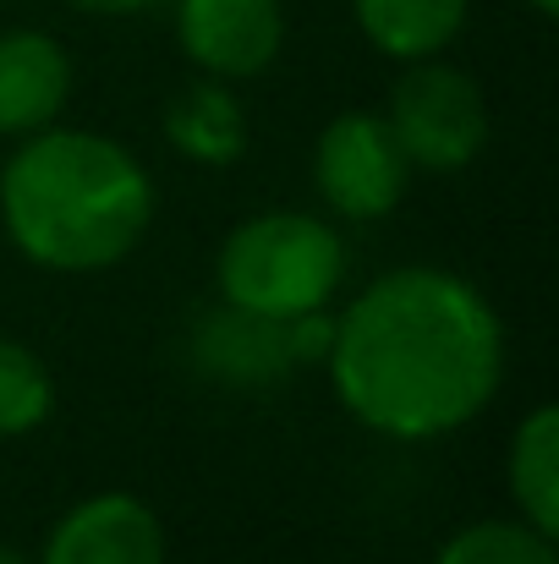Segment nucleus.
<instances>
[{
    "label": "nucleus",
    "instance_id": "nucleus-9",
    "mask_svg": "<svg viewBox=\"0 0 559 564\" xmlns=\"http://www.w3.org/2000/svg\"><path fill=\"white\" fill-rule=\"evenodd\" d=\"M197 362L225 383H275L297 357H291V318H258L241 307H219L197 329Z\"/></svg>",
    "mask_w": 559,
    "mask_h": 564
},
{
    "label": "nucleus",
    "instance_id": "nucleus-14",
    "mask_svg": "<svg viewBox=\"0 0 559 564\" xmlns=\"http://www.w3.org/2000/svg\"><path fill=\"white\" fill-rule=\"evenodd\" d=\"M55 405V383L44 373V362L17 346V340H0V438H17V433H33Z\"/></svg>",
    "mask_w": 559,
    "mask_h": 564
},
{
    "label": "nucleus",
    "instance_id": "nucleus-16",
    "mask_svg": "<svg viewBox=\"0 0 559 564\" xmlns=\"http://www.w3.org/2000/svg\"><path fill=\"white\" fill-rule=\"evenodd\" d=\"M527 6H533L538 17H555V11H559V0H527Z\"/></svg>",
    "mask_w": 559,
    "mask_h": 564
},
{
    "label": "nucleus",
    "instance_id": "nucleus-17",
    "mask_svg": "<svg viewBox=\"0 0 559 564\" xmlns=\"http://www.w3.org/2000/svg\"><path fill=\"white\" fill-rule=\"evenodd\" d=\"M0 564H28V560H22L17 549H6V543H0Z\"/></svg>",
    "mask_w": 559,
    "mask_h": 564
},
{
    "label": "nucleus",
    "instance_id": "nucleus-5",
    "mask_svg": "<svg viewBox=\"0 0 559 564\" xmlns=\"http://www.w3.org/2000/svg\"><path fill=\"white\" fill-rule=\"evenodd\" d=\"M319 192L346 219H384L411 182V160L395 143L389 121L373 110H346L324 127L319 160H313Z\"/></svg>",
    "mask_w": 559,
    "mask_h": 564
},
{
    "label": "nucleus",
    "instance_id": "nucleus-13",
    "mask_svg": "<svg viewBox=\"0 0 559 564\" xmlns=\"http://www.w3.org/2000/svg\"><path fill=\"white\" fill-rule=\"evenodd\" d=\"M433 564H559L555 538L527 521H477L455 532Z\"/></svg>",
    "mask_w": 559,
    "mask_h": 564
},
{
    "label": "nucleus",
    "instance_id": "nucleus-1",
    "mask_svg": "<svg viewBox=\"0 0 559 564\" xmlns=\"http://www.w3.org/2000/svg\"><path fill=\"white\" fill-rule=\"evenodd\" d=\"M341 405L384 438H444L499 389L505 335L488 296L444 269H395L335 318Z\"/></svg>",
    "mask_w": 559,
    "mask_h": 564
},
{
    "label": "nucleus",
    "instance_id": "nucleus-11",
    "mask_svg": "<svg viewBox=\"0 0 559 564\" xmlns=\"http://www.w3.org/2000/svg\"><path fill=\"white\" fill-rule=\"evenodd\" d=\"M352 6L368 44L384 50L389 61L439 55L466 28V11H472V0H352Z\"/></svg>",
    "mask_w": 559,
    "mask_h": 564
},
{
    "label": "nucleus",
    "instance_id": "nucleus-7",
    "mask_svg": "<svg viewBox=\"0 0 559 564\" xmlns=\"http://www.w3.org/2000/svg\"><path fill=\"white\" fill-rule=\"evenodd\" d=\"M39 564H165V527L132 494H94L61 516Z\"/></svg>",
    "mask_w": 559,
    "mask_h": 564
},
{
    "label": "nucleus",
    "instance_id": "nucleus-8",
    "mask_svg": "<svg viewBox=\"0 0 559 564\" xmlns=\"http://www.w3.org/2000/svg\"><path fill=\"white\" fill-rule=\"evenodd\" d=\"M72 61L50 33H0V132H44L66 110Z\"/></svg>",
    "mask_w": 559,
    "mask_h": 564
},
{
    "label": "nucleus",
    "instance_id": "nucleus-15",
    "mask_svg": "<svg viewBox=\"0 0 559 564\" xmlns=\"http://www.w3.org/2000/svg\"><path fill=\"white\" fill-rule=\"evenodd\" d=\"M77 11H94V17H138V11H154L165 0H66Z\"/></svg>",
    "mask_w": 559,
    "mask_h": 564
},
{
    "label": "nucleus",
    "instance_id": "nucleus-10",
    "mask_svg": "<svg viewBox=\"0 0 559 564\" xmlns=\"http://www.w3.org/2000/svg\"><path fill=\"white\" fill-rule=\"evenodd\" d=\"M165 138L182 149L186 160L203 165H230L247 154V116L236 105V94L219 77H197L182 88L165 110Z\"/></svg>",
    "mask_w": 559,
    "mask_h": 564
},
{
    "label": "nucleus",
    "instance_id": "nucleus-4",
    "mask_svg": "<svg viewBox=\"0 0 559 564\" xmlns=\"http://www.w3.org/2000/svg\"><path fill=\"white\" fill-rule=\"evenodd\" d=\"M411 72L395 83L389 99V132L422 171H466L488 143V105L483 88L444 61H406Z\"/></svg>",
    "mask_w": 559,
    "mask_h": 564
},
{
    "label": "nucleus",
    "instance_id": "nucleus-12",
    "mask_svg": "<svg viewBox=\"0 0 559 564\" xmlns=\"http://www.w3.org/2000/svg\"><path fill=\"white\" fill-rule=\"evenodd\" d=\"M510 494L527 527L559 532V405H533L510 438Z\"/></svg>",
    "mask_w": 559,
    "mask_h": 564
},
{
    "label": "nucleus",
    "instance_id": "nucleus-6",
    "mask_svg": "<svg viewBox=\"0 0 559 564\" xmlns=\"http://www.w3.org/2000/svg\"><path fill=\"white\" fill-rule=\"evenodd\" d=\"M176 33L203 77L236 83L258 77L280 55L286 17L280 0H176Z\"/></svg>",
    "mask_w": 559,
    "mask_h": 564
},
{
    "label": "nucleus",
    "instance_id": "nucleus-3",
    "mask_svg": "<svg viewBox=\"0 0 559 564\" xmlns=\"http://www.w3.org/2000/svg\"><path fill=\"white\" fill-rule=\"evenodd\" d=\"M346 252L341 236L313 214H258L241 219L219 247V291L230 307L258 318H297L330 307L341 291Z\"/></svg>",
    "mask_w": 559,
    "mask_h": 564
},
{
    "label": "nucleus",
    "instance_id": "nucleus-2",
    "mask_svg": "<svg viewBox=\"0 0 559 564\" xmlns=\"http://www.w3.org/2000/svg\"><path fill=\"white\" fill-rule=\"evenodd\" d=\"M0 219L22 258L61 274H88L121 263L143 241L154 187L121 143L44 127L28 132L0 171Z\"/></svg>",
    "mask_w": 559,
    "mask_h": 564
}]
</instances>
